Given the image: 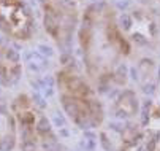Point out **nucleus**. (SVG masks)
I'll return each instance as SVG.
<instances>
[{
	"mask_svg": "<svg viewBox=\"0 0 160 151\" xmlns=\"http://www.w3.org/2000/svg\"><path fill=\"white\" fill-rule=\"evenodd\" d=\"M79 41L89 75L97 83L111 80L128 54V40L121 32L116 14L105 5H92L84 14Z\"/></svg>",
	"mask_w": 160,
	"mask_h": 151,
	"instance_id": "nucleus-1",
	"label": "nucleus"
},
{
	"mask_svg": "<svg viewBox=\"0 0 160 151\" xmlns=\"http://www.w3.org/2000/svg\"><path fill=\"white\" fill-rule=\"evenodd\" d=\"M60 105L81 129L98 127L103 121V107L84 76L75 67H63L57 75Z\"/></svg>",
	"mask_w": 160,
	"mask_h": 151,
	"instance_id": "nucleus-2",
	"label": "nucleus"
},
{
	"mask_svg": "<svg viewBox=\"0 0 160 151\" xmlns=\"http://www.w3.org/2000/svg\"><path fill=\"white\" fill-rule=\"evenodd\" d=\"M11 112L21 134L22 151H60L49 121L29 96H18L11 103Z\"/></svg>",
	"mask_w": 160,
	"mask_h": 151,
	"instance_id": "nucleus-3",
	"label": "nucleus"
},
{
	"mask_svg": "<svg viewBox=\"0 0 160 151\" xmlns=\"http://www.w3.org/2000/svg\"><path fill=\"white\" fill-rule=\"evenodd\" d=\"M0 30L14 40L32 38L35 19L26 0H0Z\"/></svg>",
	"mask_w": 160,
	"mask_h": 151,
	"instance_id": "nucleus-4",
	"label": "nucleus"
},
{
	"mask_svg": "<svg viewBox=\"0 0 160 151\" xmlns=\"http://www.w3.org/2000/svg\"><path fill=\"white\" fill-rule=\"evenodd\" d=\"M44 27L49 35L60 45L70 40L76 21L78 11L72 0H43Z\"/></svg>",
	"mask_w": 160,
	"mask_h": 151,
	"instance_id": "nucleus-5",
	"label": "nucleus"
},
{
	"mask_svg": "<svg viewBox=\"0 0 160 151\" xmlns=\"http://www.w3.org/2000/svg\"><path fill=\"white\" fill-rule=\"evenodd\" d=\"M127 30L130 38L138 43H154L158 35V23L157 19L148 11H135L130 16Z\"/></svg>",
	"mask_w": 160,
	"mask_h": 151,
	"instance_id": "nucleus-6",
	"label": "nucleus"
},
{
	"mask_svg": "<svg viewBox=\"0 0 160 151\" xmlns=\"http://www.w3.org/2000/svg\"><path fill=\"white\" fill-rule=\"evenodd\" d=\"M21 75V64L18 54L0 43V81L3 84H13Z\"/></svg>",
	"mask_w": 160,
	"mask_h": 151,
	"instance_id": "nucleus-7",
	"label": "nucleus"
},
{
	"mask_svg": "<svg viewBox=\"0 0 160 151\" xmlns=\"http://www.w3.org/2000/svg\"><path fill=\"white\" fill-rule=\"evenodd\" d=\"M116 110L121 116H135L138 113V99L133 91H125L118 103H116Z\"/></svg>",
	"mask_w": 160,
	"mask_h": 151,
	"instance_id": "nucleus-8",
	"label": "nucleus"
},
{
	"mask_svg": "<svg viewBox=\"0 0 160 151\" xmlns=\"http://www.w3.org/2000/svg\"><path fill=\"white\" fill-rule=\"evenodd\" d=\"M14 142V127L11 118L0 115V149L11 148Z\"/></svg>",
	"mask_w": 160,
	"mask_h": 151,
	"instance_id": "nucleus-9",
	"label": "nucleus"
},
{
	"mask_svg": "<svg viewBox=\"0 0 160 151\" xmlns=\"http://www.w3.org/2000/svg\"><path fill=\"white\" fill-rule=\"evenodd\" d=\"M146 151H160V132H155L149 137L146 143Z\"/></svg>",
	"mask_w": 160,
	"mask_h": 151,
	"instance_id": "nucleus-10",
	"label": "nucleus"
}]
</instances>
